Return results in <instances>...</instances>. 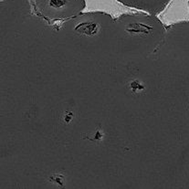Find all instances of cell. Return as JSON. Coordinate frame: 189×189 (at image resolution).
Returning a JSON list of instances; mask_svg holds the SVG:
<instances>
[{"instance_id":"6da1fadb","label":"cell","mask_w":189,"mask_h":189,"mask_svg":"<svg viewBox=\"0 0 189 189\" xmlns=\"http://www.w3.org/2000/svg\"><path fill=\"white\" fill-rule=\"evenodd\" d=\"M144 87L143 85H142V83L139 82V81H133V84H132V90H136L137 91H141V90H143Z\"/></svg>"}]
</instances>
